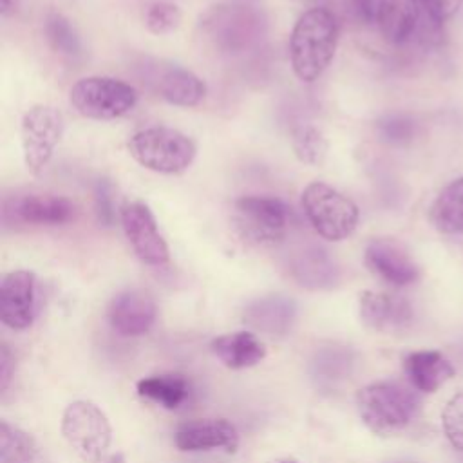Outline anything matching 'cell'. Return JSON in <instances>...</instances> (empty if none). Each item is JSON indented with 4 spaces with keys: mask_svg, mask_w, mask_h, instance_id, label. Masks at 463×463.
<instances>
[{
    "mask_svg": "<svg viewBox=\"0 0 463 463\" xmlns=\"http://www.w3.org/2000/svg\"><path fill=\"white\" fill-rule=\"evenodd\" d=\"M338 42V24L326 7L304 11L289 36V61L302 83L317 81L329 67Z\"/></svg>",
    "mask_w": 463,
    "mask_h": 463,
    "instance_id": "cell-1",
    "label": "cell"
},
{
    "mask_svg": "<svg viewBox=\"0 0 463 463\" xmlns=\"http://www.w3.org/2000/svg\"><path fill=\"white\" fill-rule=\"evenodd\" d=\"M356 409L371 432L391 436L412 421L418 411V398L398 382H373L356 392Z\"/></svg>",
    "mask_w": 463,
    "mask_h": 463,
    "instance_id": "cell-2",
    "label": "cell"
},
{
    "mask_svg": "<svg viewBox=\"0 0 463 463\" xmlns=\"http://www.w3.org/2000/svg\"><path fill=\"white\" fill-rule=\"evenodd\" d=\"M127 150L143 168L166 175L183 174L197 156L194 139L170 127H148L134 132L127 141Z\"/></svg>",
    "mask_w": 463,
    "mask_h": 463,
    "instance_id": "cell-3",
    "label": "cell"
},
{
    "mask_svg": "<svg viewBox=\"0 0 463 463\" xmlns=\"http://www.w3.org/2000/svg\"><path fill=\"white\" fill-rule=\"evenodd\" d=\"M201 31L226 54H239L257 45L266 33V18L251 5H213L201 16Z\"/></svg>",
    "mask_w": 463,
    "mask_h": 463,
    "instance_id": "cell-4",
    "label": "cell"
},
{
    "mask_svg": "<svg viewBox=\"0 0 463 463\" xmlns=\"http://www.w3.org/2000/svg\"><path fill=\"white\" fill-rule=\"evenodd\" d=\"M300 203L307 222L326 241L340 242L358 226L360 210L354 201L327 183H309L302 190Z\"/></svg>",
    "mask_w": 463,
    "mask_h": 463,
    "instance_id": "cell-5",
    "label": "cell"
},
{
    "mask_svg": "<svg viewBox=\"0 0 463 463\" xmlns=\"http://www.w3.org/2000/svg\"><path fill=\"white\" fill-rule=\"evenodd\" d=\"M69 101L80 116L109 121L128 114L137 103V92L130 83L116 78L87 76L71 87Z\"/></svg>",
    "mask_w": 463,
    "mask_h": 463,
    "instance_id": "cell-6",
    "label": "cell"
},
{
    "mask_svg": "<svg viewBox=\"0 0 463 463\" xmlns=\"http://www.w3.org/2000/svg\"><path fill=\"white\" fill-rule=\"evenodd\" d=\"M61 434L87 463L103 461L112 443V427L107 414L89 400H76L65 407Z\"/></svg>",
    "mask_w": 463,
    "mask_h": 463,
    "instance_id": "cell-7",
    "label": "cell"
},
{
    "mask_svg": "<svg viewBox=\"0 0 463 463\" xmlns=\"http://www.w3.org/2000/svg\"><path fill=\"white\" fill-rule=\"evenodd\" d=\"M65 128L63 114L51 105H33L20 121L24 165L31 174H40L51 161Z\"/></svg>",
    "mask_w": 463,
    "mask_h": 463,
    "instance_id": "cell-8",
    "label": "cell"
},
{
    "mask_svg": "<svg viewBox=\"0 0 463 463\" xmlns=\"http://www.w3.org/2000/svg\"><path fill=\"white\" fill-rule=\"evenodd\" d=\"M288 206L268 195H242L235 201L237 228L255 244H277L288 226Z\"/></svg>",
    "mask_w": 463,
    "mask_h": 463,
    "instance_id": "cell-9",
    "label": "cell"
},
{
    "mask_svg": "<svg viewBox=\"0 0 463 463\" xmlns=\"http://www.w3.org/2000/svg\"><path fill=\"white\" fill-rule=\"evenodd\" d=\"M119 219L123 233L141 262L148 266H163L168 262V244L159 233L152 210L145 203H127L121 208Z\"/></svg>",
    "mask_w": 463,
    "mask_h": 463,
    "instance_id": "cell-10",
    "label": "cell"
},
{
    "mask_svg": "<svg viewBox=\"0 0 463 463\" xmlns=\"http://www.w3.org/2000/svg\"><path fill=\"white\" fill-rule=\"evenodd\" d=\"M72 201L52 194H25L4 201V221L33 226H61L74 219Z\"/></svg>",
    "mask_w": 463,
    "mask_h": 463,
    "instance_id": "cell-11",
    "label": "cell"
},
{
    "mask_svg": "<svg viewBox=\"0 0 463 463\" xmlns=\"http://www.w3.org/2000/svg\"><path fill=\"white\" fill-rule=\"evenodd\" d=\"M367 269L391 286H409L420 279V268L405 246L394 239H371L364 250Z\"/></svg>",
    "mask_w": 463,
    "mask_h": 463,
    "instance_id": "cell-12",
    "label": "cell"
},
{
    "mask_svg": "<svg viewBox=\"0 0 463 463\" xmlns=\"http://www.w3.org/2000/svg\"><path fill=\"white\" fill-rule=\"evenodd\" d=\"M36 315V275L29 269H14L4 275L0 284V318L16 331L27 329Z\"/></svg>",
    "mask_w": 463,
    "mask_h": 463,
    "instance_id": "cell-13",
    "label": "cell"
},
{
    "mask_svg": "<svg viewBox=\"0 0 463 463\" xmlns=\"http://www.w3.org/2000/svg\"><path fill=\"white\" fill-rule=\"evenodd\" d=\"M157 317V306L143 289L119 291L109 304V322L121 336H139L150 331Z\"/></svg>",
    "mask_w": 463,
    "mask_h": 463,
    "instance_id": "cell-14",
    "label": "cell"
},
{
    "mask_svg": "<svg viewBox=\"0 0 463 463\" xmlns=\"http://www.w3.org/2000/svg\"><path fill=\"white\" fill-rule=\"evenodd\" d=\"M174 443L183 452H201L222 449L235 452L239 447L237 427L222 418L195 420L177 427L174 432Z\"/></svg>",
    "mask_w": 463,
    "mask_h": 463,
    "instance_id": "cell-15",
    "label": "cell"
},
{
    "mask_svg": "<svg viewBox=\"0 0 463 463\" xmlns=\"http://www.w3.org/2000/svg\"><path fill=\"white\" fill-rule=\"evenodd\" d=\"M289 273L306 289H333L340 280L336 260L317 244L298 248L289 257Z\"/></svg>",
    "mask_w": 463,
    "mask_h": 463,
    "instance_id": "cell-16",
    "label": "cell"
},
{
    "mask_svg": "<svg viewBox=\"0 0 463 463\" xmlns=\"http://www.w3.org/2000/svg\"><path fill=\"white\" fill-rule=\"evenodd\" d=\"M360 318L374 331L398 333L411 324L412 307L403 297L380 291H364L360 295Z\"/></svg>",
    "mask_w": 463,
    "mask_h": 463,
    "instance_id": "cell-17",
    "label": "cell"
},
{
    "mask_svg": "<svg viewBox=\"0 0 463 463\" xmlns=\"http://www.w3.org/2000/svg\"><path fill=\"white\" fill-rule=\"evenodd\" d=\"M242 318L244 324L255 331L282 336L288 335L295 324L297 304L293 298L279 293L259 297L244 307Z\"/></svg>",
    "mask_w": 463,
    "mask_h": 463,
    "instance_id": "cell-18",
    "label": "cell"
},
{
    "mask_svg": "<svg viewBox=\"0 0 463 463\" xmlns=\"http://www.w3.org/2000/svg\"><path fill=\"white\" fill-rule=\"evenodd\" d=\"M420 16L418 0H378L373 20L389 43L402 45L414 36Z\"/></svg>",
    "mask_w": 463,
    "mask_h": 463,
    "instance_id": "cell-19",
    "label": "cell"
},
{
    "mask_svg": "<svg viewBox=\"0 0 463 463\" xmlns=\"http://www.w3.org/2000/svg\"><path fill=\"white\" fill-rule=\"evenodd\" d=\"M403 371L416 391L436 392L456 373L454 365L439 353L432 349L412 351L403 358Z\"/></svg>",
    "mask_w": 463,
    "mask_h": 463,
    "instance_id": "cell-20",
    "label": "cell"
},
{
    "mask_svg": "<svg viewBox=\"0 0 463 463\" xmlns=\"http://www.w3.org/2000/svg\"><path fill=\"white\" fill-rule=\"evenodd\" d=\"M212 353L230 369L257 365L266 356L264 344L250 331L226 333L212 342Z\"/></svg>",
    "mask_w": 463,
    "mask_h": 463,
    "instance_id": "cell-21",
    "label": "cell"
},
{
    "mask_svg": "<svg viewBox=\"0 0 463 463\" xmlns=\"http://www.w3.org/2000/svg\"><path fill=\"white\" fill-rule=\"evenodd\" d=\"M429 221L443 235H463V175L438 192L429 208Z\"/></svg>",
    "mask_w": 463,
    "mask_h": 463,
    "instance_id": "cell-22",
    "label": "cell"
},
{
    "mask_svg": "<svg viewBox=\"0 0 463 463\" xmlns=\"http://www.w3.org/2000/svg\"><path fill=\"white\" fill-rule=\"evenodd\" d=\"M157 92L165 101L172 105L195 107L206 96V85L192 71L172 65L159 74Z\"/></svg>",
    "mask_w": 463,
    "mask_h": 463,
    "instance_id": "cell-23",
    "label": "cell"
},
{
    "mask_svg": "<svg viewBox=\"0 0 463 463\" xmlns=\"http://www.w3.org/2000/svg\"><path fill=\"white\" fill-rule=\"evenodd\" d=\"M137 394L163 409L174 411L188 400L190 383L184 376L174 373L152 374L137 382Z\"/></svg>",
    "mask_w": 463,
    "mask_h": 463,
    "instance_id": "cell-24",
    "label": "cell"
},
{
    "mask_svg": "<svg viewBox=\"0 0 463 463\" xmlns=\"http://www.w3.org/2000/svg\"><path fill=\"white\" fill-rule=\"evenodd\" d=\"M38 456L34 438L16 425L0 421V463H33Z\"/></svg>",
    "mask_w": 463,
    "mask_h": 463,
    "instance_id": "cell-25",
    "label": "cell"
},
{
    "mask_svg": "<svg viewBox=\"0 0 463 463\" xmlns=\"http://www.w3.org/2000/svg\"><path fill=\"white\" fill-rule=\"evenodd\" d=\"M291 148L300 163L320 166L327 157L329 141L320 128L313 125H298L291 132Z\"/></svg>",
    "mask_w": 463,
    "mask_h": 463,
    "instance_id": "cell-26",
    "label": "cell"
},
{
    "mask_svg": "<svg viewBox=\"0 0 463 463\" xmlns=\"http://www.w3.org/2000/svg\"><path fill=\"white\" fill-rule=\"evenodd\" d=\"M45 38L49 42V45L69 58H76L81 54V42L80 36L74 29V25L71 24V20L67 16H63L61 13H49L45 18Z\"/></svg>",
    "mask_w": 463,
    "mask_h": 463,
    "instance_id": "cell-27",
    "label": "cell"
},
{
    "mask_svg": "<svg viewBox=\"0 0 463 463\" xmlns=\"http://www.w3.org/2000/svg\"><path fill=\"white\" fill-rule=\"evenodd\" d=\"M351 356L349 351L340 347H327L315 354L313 358V374L320 383L338 382L349 373Z\"/></svg>",
    "mask_w": 463,
    "mask_h": 463,
    "instance_id": "cell-28",
    "label": "cell"
},
{
    "mask_svg": "<svg viewBox=\"0 0 463 463\" xmlns=\"http://www.w3.org/2000/svg\"><path fill=\"white\" fill-rule=\"evenodd\" d=\"M376 132L389 145H405L416 136V121L405 114H387L376 121Z\"/></svg>",
    "mask_w": 463,
    "mask_h": 463,
    "instance_id": "cell-29",
    "label": "cell"
},
{
    "mask_svg": "<svg viewBox=\"0 0 463 463\" xmlns=\"http://www.w3.org/2000/svg\"><path fill=\"white\" fill-rule=\"evenodd\" d=\"M441 427L452 449L463 452V391L450 396L441 411Z\"/></svg>",
    "mask_w": 463,
    "mask_h": 463,
    "instance_id": "cell-30",
    "label": "cell"
},
{
    "mask_svg": "<svg viewBox=\"0 0 463 463\" xmlns=\"http://www.w3.org/2000/svg\"><path fill=\"white\" fill-rule=\"evenodd\" d=\"M181 22V9L172 2H156L146 9L145 25L152 34H166Z\"/></svg>",
    "mask_w": 463,
    "mask_h": 463,
    "instance_id": "cell-31",
    "label": "cell"
},
{
    "mask_svg": "<svg viewBox=\"0 0 463 463\" xmlns=\"http://www.w3.org/2000/svg\"><path fill=\"white\" fill-rule=\"evenodd\" d=\"M461 4L463 0H418L420 11L432 27H441L459 11Z\"/></svg>",
    "mask_w": 463,
    "mask_h": 463,
    "instance_id": "cell-32",
    "label": "cell"
},
{
    "mask_svg": "<svg viewBox=\"0 0 463 463\" xmlns=\"http://www.w3.org/2000/svg\"><path fill=\"white\" fill-rule=\"evenodd\" d=\"M94 201H96L98 219L105 226H110L114 221V203H112V184L107 179H99L96 183Z\"/></svg>",
    "mask_w": 463,
    "mask_h": 463,
    "instance_id": "cell-33",
    "label": "cell"
},
{
    "mask_svg": "<svg viewBox=\"0 0 463 463\" xmlns=\"http://www.w3.org/2000/svg\"><path fill=\"white\" fill-rule=\"evenodd\" d=\"M14 374V358L5 344L0 347V389L5 391Z\"/></svg>",
    "mask_w": 463,
    "mask_h": 463,
    "instance_id": "cell-34",
    "label": "cell"
},
{
    "mask_svg": "<svg viewBox=\"0 0 463 463\" xmlns=\"http://www.w3.org/2000/svg\"><path fill=\"white\" fill-rule=\"evenodd\" d=\"M378 0H356V5L360 7V11L364 13L365 18L373 20L374 18V9H376Z\"/></svg>",
    "mask_w": 463,
    "mask_h": 463,
    "instance_id": "cell-35",
    "label": "cell"
},
{
    "mask_svg": "<svg viewBox=\"0 0 463 463\" xmlns=\"http://www.w3.org/2000/svg\"><path fill=\"white\" fill-rule=\"evenodd\" d=\"M13 5H14V0H0V13L5 16Z\"/></svg>",
    "mask_w": 463,
    "mask_h": 463,
    "instance_id": "cell-36",
    "label": "cell"
},
{
    "mask_svg": "<svg viewBox=\"0 0 463 463\" xmlns=\"http://www.w3.org/2000/svg\"><path fill=\"white\" fill-rule=\"evenodd\" d=\"M277 463H300V461H297V459H293V458H286V459H279Z\"/></svg>",
    "mask_w": 463,
    "mask_h": 463,
    "instance_id": "cell-37",
    "label": "cell"
},
{
    "mask_svg": "<svg viewBox=\"0 0 463 463\" xmlns=\"http://www.w3.org/2000/svg\"><path fill=\"white\" fill-rule=\"evenodd\" d=\"M398 463H416V461H398Z\"/></svg>",
    "mask_w": 463,
    "mask_h": 463,
    "instance_id": "cell-38",
    "label": "cell"
}]
</instances>
